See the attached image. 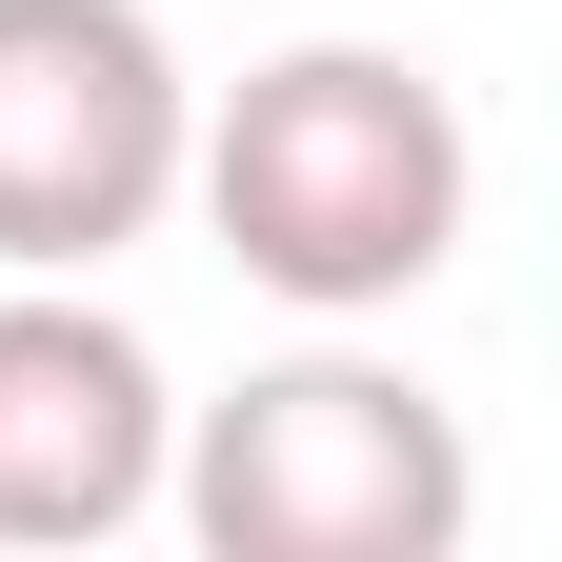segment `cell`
I'll return each mask as SVG.
<instances>
[{"label": "cell", "instance_id": "obj_3", "mask_svg": "<svg viewBox=\"0 0 562 562\" xmlns=\"http://www.w3.org/2000/svg\"><path fill=\"white\" fill-rule=\"evenodd\" d=\"M181 41L140 0H0V281H101L181 222Z\"/></svg>", "mask_w": 562, "mask_h": 562}, {"label": "cell", "instance_id": "obj_2", "mask_svg": "<svg viewBox=\"0 0 562 562\" xmlns=\"http://www.w3.org/2000/svg\"><path fill=\"white\" fill-rule=\"evenodd\" d=\"M161 503L222 542V562H462L482 462H462L442 382L362 362V341H302V362H261V382H222V402H181Z\"/></svg>", "mask_w": 562, "mask_h": 562}, {"label": "cell", "instance_id": "obj_1", "mask_svg": "<svg viewBox=\"0 0 562 562\" xmlns=\"http://www.w3.org/2000/svg\"><path fill=\"white\" fill-rule=\"evenodd\" d=\"M181 201L222 222V261L302 322H382L462 261L482 222V140L442 101V60L402 41H281L181 121Z\"/></svg>", "mask_w": 562, "mask_h": 562}, {"label": "cell", "instance_id": "obj_4", "mask_svg": "<svg viewBox=\"0 0 562 562\" xmlns=\"http://www.w3.org/2000/svg\"><path fill=\"white\" fill-rule=\"evenodd\" d=\"M161 442H181V382L161 341L81 281H0V542H121L161 522Z\"/></svg>", "mask_w": 562, "mask_h": 562}]
</instances>
